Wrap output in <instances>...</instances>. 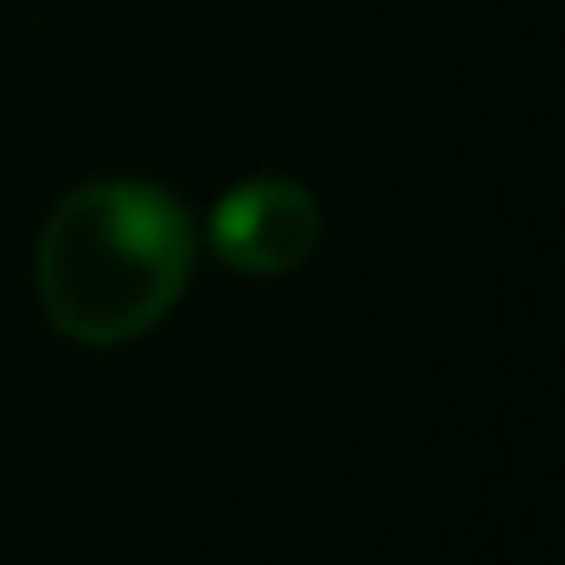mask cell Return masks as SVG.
Masks as SVG:
<instances>
[{
	"label": "cell",
	"mask_w": 565,
	"mask_h": 565,
	"mask_svg": "<svg viewBox=\"0 0 565 565\" xmlns=\"http://www.w3.org/2000/svg\"><path fill=\"white\" fill-rule=\"evenodd\" d=\"M189 271L194 222L183 200L139 178L73 189L51 211L34 255L45 317L89 350L150 333L178 306Z\"/></svg>",
	"instance_id": "6da1fadb"
},
{
	"label": "cell",
	"mask_w": 565,
	"mask_h": 565,
	"mask_svg": "<svg viewBox=\"0 0 565 565\" xmlns=\"http://www.w3.org/2000/svg\"><path fill=\"white\" fill-rule=\"evenodd\" d=\"M317 238H322V211L311 189L289 178H249L227 189L211 211V249L222 266L244 277L300 271L317 255Z\"/></svg>",
	"instance_id": "7a4b0ae2"
}]
</instances>
